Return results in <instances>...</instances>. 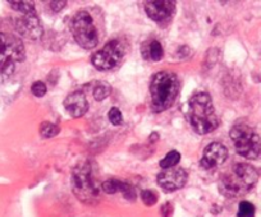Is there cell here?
Returning <instances> with one entry per match:
<instances>
[{
  "mask_svg": "<svg viewBox=\"0 0 261 217\" xmlns=\"http://www.w3.org/2000/svg\"><path fill=\"white\" fill-rule=\"evenodd\" d=\"M255 206L247 201H242L238 206L237 217H255Z\"/></svg>",
  "mask_w": 261,
  "mask_h": 217,
  "instance_id": "obj_20",
  "label": "cell"
},
{
  "mask_svg": "<svg viewBox=\"0 0 261 217\" xmlns=\"http://www.w3.org/2000/svg\"><path fill=\"white\" fill-rule=\"evenodd\" d=\"M72 189L77 198L87 204L97 202L100 189L95 180L92 165L90 161H84L74 168L72 173Z\"/></svg>",
  "mask_w": 261,
  "mask_h": 217,
  "instance_id": "obj_5",
  "label": "cell"
},
{
  "mask_svg": "<svg viewBox=\"0 0 261 217\" xmlns=\"http://www.w3.org/2000/svg\"><path fill=\"white\" fill-rule=\"evenodd\" d=\"M31 92L34 96L36 97H44L46 95L47 88H46V84L41 81H36L32 83L31 86Z\"/></svg>",
  "mask_w": 261,
  "mask_h": 217,
  "instance_id": "obj_23",
  "label": "cell"
},
{
  "mask_svg": "<svg viewBox=\"0 0 261 217\" xmlns=\"http://www.w3.org/2000/svg\"><path fill=\"white\" fill-rule=\"evenodd\" d=\"M228 159V149L224 144L219 142H213L205 148L204 154L200 160V166L204 170H215L222 166Z\"/></svg>",
  "mask_w": 261,
  "mask_h": 217,
  "instance_id": "obj_9",
  "label": "cell"
},
{
  "mask_svg": "<svg viewBox=\"0 0 261 217\" xmlns=\"http://www.w3.org/2000/svg\"><path fill=\"white\" fill-rule=\"evenodd\" d=\"M124 56V47L119 40H112L91 58L92 66L99 71H110L118 67Z\"/></svg>",
  "mask_w": 261,
  "mask_h": 217,
  "instance_id": "obj_8",
  "label": "cell"
},
{
  "mask_svg": "<svg viewBox=\"0 0 261 217\" xmlns=\"http://www.w3.org/2000/svg\"><path fill=\"white\" fill-rule=\"evenodd\" d=\"M101 189L108 194H114L118 193V192H122L124 194V197L127 199H135V191L134 188L130 187V184L125 183L123 180H117V179H109V180H105L104 183L101 184Z\"/></svg>",
  "mask_w": 261,
  "mask_h": 217,
  "instance_id": "obj_14",
  "label": "cell"
},
{
  "mask_svg": "<svg viewBox=\"0 0 261 217\" xmlns=\"http://www.w3.org/2000/svg\"><path fill=\"white\" fill-rule=\"evenodd\" d=\"M187 173L185 169L182 168H172V169H165L164 171L158 175L156 180L159 187H162L164 191L167 192H175L178 189L183 188L187 183Z\"/></svg>",
  "mask_w": 261,
  "mask_h": 217,
  "instance_id": "obj_10",
  "label": "cell"
},
{
  "mask_svg": "<svg viewBox=\"0 0 261 217\" xmlns=\"http://www.w3.org/2000/svg\"><path fill=\"white\" fill-rule=\"evenodd\" d=\"M49 6L53 12L58 13V12H60L65 6H67V2H50Z\"/></svg>",
  "mask_w": 261,
  "mask_h": 217,
  "instance_id": "obj_24",
  "label": "cell"
},
{
  "mask_svg": "<svg viewBox=\"0 0 261 217\" xmlns=\"http://www.w3.org/2000/svg\"><path fill=\"white\" fill-rule=\"evenodd\" d=\"M108 118L113 126H120L123 123V115L118 107H112L110 111L108 113Z\"/></svg>",
  "mask_w": 261,
  "mask_h": 217,
  "instance_id": "obj_22",
  "label": "cell"
},
{
  "mask_svg": "<svg viewBox=\"0 0 261 217\" xmlns=\"http://www.w3.org/2000/svg\"><path fill=\"white\" fill-rule=\"evenodd\" d=\"M179 92V79L177 74L172 72H159L155 74L150 83V95H151V110L154 113H162L168 110Z\"/></svg>",
  "mask_w": 261,
  "mask_h": 217,
  "instance_id": "obj_3",
  "label": "cell"
},
{
  "mask_svg": "<svg viewBox=\"0 0 261 217\" xmlns=\"http://www.w3.org/2000/svg\"><path fill=\"white\" fill-rule=\"evenodd\" d=\"M16 28L22 37H26V39L32 40V41L39 40L41 37L42 31H44L37 13L27 14V16L22 14V17L17 19Z\"/></svg>",
  "mask_w": 261,
  "mask_h": 217,
  "instance_id": "obj_12",
  "label": "cell"
},
{
  "mask_svg": "<svg viewBox=\"0 0 261 217\" xmlns=\"http://www.w3.org/2000/svg\"><path fill=\"white\" fill-rule=\"evenodd\" d=\"M59 127L55 126V124L53 123H49V121H45V123H42L41 127H40V134H41L42 138L45 139L53 138V137H55L57 134H59Z\"/></svg>",
  "mask_w": 261,
  "mask_h": 217,
  "instance_id": "obj_19",
  "label": "cell"
},
{
  "mask_svg": "<svg viewBox=\"0 0 261 217\" xmlns=\"http://www.w3.org/2000/svg\"><path fill=\"white\" fill-rule=\"evenodd\" d=\"M141 199L146 206L151 207L154 206L158 202V196L154 191H150V189H145L141 192Z\"/></svg>",
  "mask_w": 261,
  "mask_h": 217,
  "instance_id": "obj_21",
  "label": "cell"
},
{
  "mask_svg": "<svg viewBox=\"0 0 261 217\" xmlns=\"http://www.w3.org/2000/svg\"><path fill=\"white\" fill-rule=\"evenodd\" d=\"M26 58L23 42L17 36L0 32V83L7 82L16 72L17 64Z\"/></svg>",
  "mask_w": 261,
  "mask_h": 217,
  "instance_id": "obj_4",
  "label": "cell"
},
{
  "mask_svg": "<svg viewBox=\"0 0 261 217\" xmlns=\"http://www.w3.org/2000/svg\"><path fill=\"white\" fill-rule=\"evenodd\" d=\"M230 139L240 156L248 160H255L261 153V138L251 127L237 124L230 129Z\"/></svg>",
  "mask_w": 261,
  "mask_h": 217,
  "instance_id": "obj_6",
  "label": "cell"
},
{
  "mask_svg": "<svg viewBox=\"0 0 261 217\" xmlns=\"http://www.w3.org/2000/svg\"><path fill=\"white\" fill-rule=\"evenodd\" d=\"M110 92H112V87H110L109 83H107V82H99L94 88V97L97 101H102V100H105L109 96Z\"/></svg>",
  "mask_w": 261,
  "mask_h": 217,
  "instance_id": "obj_18",
  "label": "cell"
},
{
  "mask_svg": "<svg viewBox=\"0 0 261 217\" xmlns=\"http://www.w3.org/2000/svg\"><path fill=\"white\" fill-rule=\"evenodd\" d=\"M142 55L147 60H162L163 56H164V50H163L162 44L158 40H151V41L145 42L144 46H142Z\"/></svg>",
  "mask_w": 261,
  "mask_h": 217,
  "instance_id": "obj_15",
  "label": "cell"
},
{
  "mask_svg": "<svg viewBox=\"0 0 261 217\" xmlns=\"http://www.w3.org/2000/svg\"><path fill=\"white\" fill-rule=\"evenodd\" d=\"M64 107L72 118H81L87 113L89 104H87L85 95L82 92L76 91L67 96V99L64 100Z\"/></svg>",
  "mask_w": 261,
  "mask_h": 217,
  "instance_id": "obj_13",
  "label": "cell"
},
{
  "mask_svg": "<svg viewBox=\"0 0 261 217\" xmlns=\"http://www.w3.org/2000/svg\"><path fill=\"white\" fill-rule=\"evenodd\" d=\"M9 6L12 7V9L19 12V13L23 14V16L37 13L34 4H32L31 2H9Z\"/></svg>",
  "mask_w": 261,
  "mask_h": 217,
  "instance_id": "obj_17",
  "label": "cell"
},
{
  "mask_svg": "<svg viewBox=\"0 0 261 217\" xmlns=\"http://www.w3.org/2000/svg\"><path fill=\"white\" fill-rule=\"evenodd\" d=\"M72 34L77 44L84 49H94L99 42L96 26L89 12L81 11L72 19Z\"/></svg>",
  "mask_w": 261,
  "mask_h": 217,
  "instance_id": "obj_7",
  "label": "cell"
},
{
  "mask_svg": "<svg viewBox=\"0 0 261 217\" xmlns=\"http://www.w3.org/2000/svg\"><path fill=\"white\" fill-rule=\"evenodd\" d=\"M175 3L170 0H152L145 6L146 14L158 23H164L172 18L174 13Z\"/></svg>",
  "mask_w": 261,
  "mask_h": 217,
  "instance_id": "obj_11",
  "label": "cell"
},
{
  "mask_svg": "<svg viewBox=\"0 0 261 217\" xmlns=\"http://www.w3.org/2000/svg\"><path fill=\"white\" fill-rule=\"evenodd\" d=\"M162 214L164 217H170L173 214V206L170 203H165L162 207Z\"/></svg>",
  "mask_w": 261,
  "mask_h": 217,
  "instance_id": "obj_25",
  "label": "cell"
},
{
  "mask_svg": "<svg viewBox=\"0 0 261 217\" xmlns=\"http://www.w3.org/2000/svg\"><path fill=\"white\" fill-rule=\"evenodd\" d=\"M179 160H180V153L178 151H175V149H173V151L168 152V153L165 154L164 159L159 162V165L160 168L164 169V170L165 169H172L177 165L178 162H179Z\"/></svg>",
  "mask_w": 261,
  "mask_h": 217,
  "instance_id": "obj_16",
  "label": "cell"
},
{
  "mask_svg": "<svg viewBox=\"0 0 261 217\" xmlns=\"http://www.w3.org/2000/svg\"><path fill=\"white\" fill-rule=\"evenodd\" d=\"M188 115L192 129L201 136L212 133L219 126L212 97L205 92H200L191 97Z\"/></svg>",
  "mask_w": 261,
  "mask_h": 217,
  "instance_id": "obj_2",
  "label": "cell"
},
{
  "mask_svg": "<svg viewBox=\"0 0 261 217\" xmlns=\"http://www.w3.org/2000/svg\"><path fill=\"white\" fill-rule=\"evenodd\" d=\"M258 180V173L248 164H236L229 173L219 180V191L228 198H236L247 193Z\"/></svg>",
  "mask_w": 261,
  "mask_h": 217,
  "instance_id": "obj_1",
  "label": "cell"
}]
</instances>
